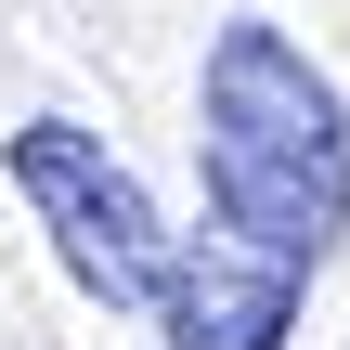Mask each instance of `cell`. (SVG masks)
<instances>
[{"label":"cell","instance_id":"obj_2","mask_svg":"<svg viewBox=\"0 0 350 350\" xmlns=\"http://www.w3.org/2000/svg\"><path fill=\"white\" fill-rule=\"evenodd\" d=\"M0 169H13V195H26V221L52 234V260H65L78 299H104V312H169L195 234H169L156 195H143L78 117H26V130L0 143Z\"/></svg>","mask_w":350,"mask_h":350},{"label":"cell","instance_id":"obj_1","mask_svg":"<svg viewBox=\"0 0 350 350\" xmlns=\"http://www.w3.org/2000/svg\"><path fill=\"white\" fill-rule=\"evenodd\" d=\"M195 117H208V234L273 260V273H325L338 234H350V104H338V78L286 26L247 13V26L208 39Z\"/></svg>","mask_w":350,"mask_h":350}]
</instances>
